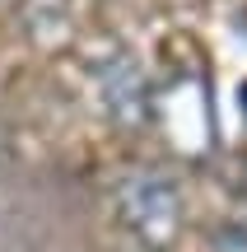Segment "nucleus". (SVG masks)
<instances>
[{"instance_id":"nucleus-4","label":"nucleus","mask_w":247,"mask_h":252,"mask_svg":"<svg viewBox=\"0 0 247 252\" xmlns=\"http://www.w3.org/2000/svg\"><path fill=\"white\" fill-rule=\"evenodd\" d=\"M233 187L247 196V154H238V159H233Z\"/></svg>"},{"instance_id":"nucleus-3","label":"nucleus","mask_w":247,"mask_h":252,"mask_svg":"<svg viewBox=\"0 0 247 252\" xmlns=\"http://www.w3.org/2000/svg\"><path fill=\"white\" fill-rule=\"evenodd\" d=\"M210 252H247V229H243V224L220 229V234H215V243H210Z\"/></svg>"},{"instance_id":"nucleus-1","label":"nucleus","mask_w":247,"mask_h":252,"mask_svg":"<svg viewBox=\"0 0 247 252\" xmlns=\"http://www.w3.org/2000/svg\"><path fill=\"white\" fill-rule=\"evenodd\" d=\"M117 220L145 252H173L187 234V196L168 168H131L117 182Z\"/></svg>"},{"instance_id":"nucleus-2","label":"nucleus","mask_w":247,"mask_h":252,"mask_svg":"<svg viewBox=\"0 0 247 252\" xmlns=\"http://www.w3.org/2000/svg\"><path fill=\"white\" fill-rule=\"evenodd\" d=\"M93 84H98L103 112L117 126H126V131L149 126V117H154V89H149V80H145L136 56H112V61H103L98 75H93Z\"/></svg>"}]
</instances>
